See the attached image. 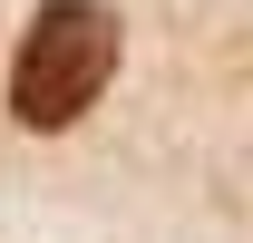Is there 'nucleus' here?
Masks as SVG:
<instances>
[{"mask_svg": "<svg viewBox=\"0 0 253 243\" xmlns=\"http://www.w3.org/2000/svg\"><path fill=\"white\" fill-rule=\"evenodd\" d=\"M107 68H117V20L97 0H49L30 20L20 68H10V107L30 126H68V117H88V97L107 88Z\"/></svg>", "mask_w": 253, "mask_h": 243, "instance_id": "1", "label": "nucleus"}]
</instances>
